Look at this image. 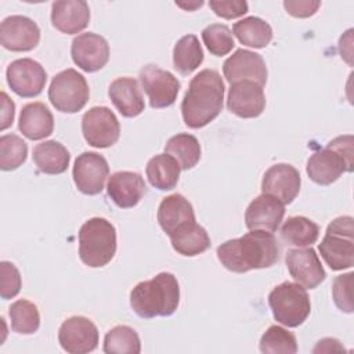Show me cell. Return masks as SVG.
<instances>
[{"mask_svg":"<svg viewBox=\"0 0 354 354\" xmlns=\"http://www.w3.org/2000/svg\"><path fill=\"white\" fill-rule=\"evenodd\" d=\"M28 156L26 142L17 134H3L0 137V169L11 171L22 166Z\"/></svg>","mask_w":354,"mask_h":354,"instance_id":"36","label":"cell"},{"mask_svg":"<svg viewBox=\"0 0 354 354\" xmlns=\"http://www.w3.org/2000/svg\"><path fill=\"white\" fill-rule=\"evenodd\" d=\"M180 303V285L171 272H159L137 283L130 292V306L141 318L170 317Z\"/></svg>","mask_w":354,"mask_h":354,"instance_id":"3","label":"cell"},{"mask_svg":"<svg viewBox=\"0 0 354 354\" xmlns=\"http://www.w3.org/2000/svg\"><path fill=\"white\" fill-rule=\"evenodd\" d=\"M33 162L44 174H61L71 162L69 151L58 141L48 140L37 144L33 148Z\"/></svg>","mask_w":354,"mask_h":354,"instance_id":"26","label":"cell"},{"mask_svg":"<svg viewBox=\"0 0 354 354\" xmlns=\"http://www.w3.org/2000/svg\"><path fill=\"white\" fill-rule=\"evenodd\" d=\"M6 77L11 91L22 98L37 97L47 83V72L32 58L12 61L7 66Z\"/></svg>","mask_w":354,"mask_h":354,"instance_id":"11","label":"cell"},{"mask_svg":"<svg viewBox=\"0 0 354 354\" xmlns=\"http://www.w3.org/2000/svg\"><path fill=\"white\" fill-rule=\"evenodd\" d=\"M90 97L86 77L69 68L57 73L48 87L51 105L64 113H76L84 108Z\"/></svg>","mask_w":354,"mask_h":354,"instance_id":"8","label":"cell"},{"mask_svg":"<svg viewBox=\"0 0 354 354\" xmlns=\"http://www.w3.org/2000/svg\"><path fill=\"white\" fill-rule=\"evenodd\" d=\"M15 115V104L14 101L7 95L6 91H1V130L8 129L14 122Z\"/></svg>","mask_w":354,"mask_h":354,"instance_id":"42","label":"cell"},{"mask_svg":"<svg viewBox=\"0 0 354 354\" xmlns=\"http://www.w3.org/2000/svg\"><path fill=\"white\" fill-rule=\"evenodd\" d=\"M169 238L173 249L187 257L198 256L210 248V238L207 231L196 221L181 227Z\"/></svg>","mask_w":354,"mask_h":354,"instance_id":"28","label":"cell"},{"mask_svg":"<svg viewBox=\"0 0 354 354\" xmlns=\"http://www.w3.org/2000/svg\"><path fill=\"white\" fill-rule=\"evenodd\" d=\"M145 192L147 185L140 173L122 170L111 174L108 178L106 194L120 209L134 207Z\"/></svg>","mask_w":354,"mask_h":354,"instance_id":"21","label":"cell"},{"mask_svg":"<svg viewBox=\"0 0 354 354\" xmlns=\"http://www.w3.org/2000/svg\"><path fill=\"white\" fill-rule=\"evenodd\" d=\"M165 152L178 162L181 170H189L199 162L202 149L195 136L180 133L167 140Z\"/></svg>","mask_w":354,"mask_h":354,"instance_id":"32","label":"cell"},{"mask_svg":"<svg viewBox=\"0 0 354 354\" xmlns=\"http://www.w3.org/2000/svg\"><path fill=\"white\" fill-rule=\"evenodd\" d=\"M40 41L37 24L25 15H11L0 25V43L6 50L24 53L33 50Z\"/></svg>","mask_w":354,"mask_h":354,"instance_id":"16","label":"cell"},{"mask_svg":"<svg viewBox=\"0 0 354 354\" xmlns=\"http://www.w3.org/2000/svg\"><path fill=\"white\" fill-rule=\"evenodd\" d=\"M195 221L194 207L181 194H171L162 199L158 207V223L166 235L170 236L181 227Z\"/></svg>","mask_w":354,"mask_h":354,"instance_id":"23","label":"cell"},{"mask_svg":"<svg viewBox=\"0 0 354 354\" xmlns=\"http://www.w3.org/2000/svg\"><path fill=\"white\" fill-rule=\"evenodd\" d=\"M259 347L264 354H295L297 353V340L288 329L271 325L263 333Z\"/></svg>","mask_w":354,"mask_h":354,"instance_id":"35","label":"cell"},{"mask_svg":"<svg viewBox=\"0 0 354 354\" xmlns=\"http://www.w3.org/2000/svg\"><path fill=\"white\" fill-rule=\"evenodd\" d=\"M209 7L217 17L224 19H234L248 12V3L245 0H212Z\"/></svg>","mask_w":354,"mask_h":354,"instance_id":"40","label":"cell"},{"mask_svg":"<svg viewBox=\"0 0 354 354\" xmlns=\"http://www.w3.org/2000/svg\"><path fill=\"white\" fill-rule=\"evenodd\" d=\"M268 304L274 319L288 328L301 325L311 311V303L306 288L289 281L277 285L270 292Z\"/></svg>","mask_w":354,"mask_h":354,"instance_id":"7","label":"cell"},{"mask_svg":"<svg viewBox=\"0 0 354 354\" xmlns=\"http://www.w3.org/2000/svg\"><path fill=\"white\" fill-rule=\"evenodd\" d=\"M223 73L230 84L250 80L260 86L267 83V66L263 57L254 51L238 48L223 64Z\"/></svg>","mask_w":354,"mask_h":354,"instance_id":"14","label":"cell"},{"mask_svg":"<svg viewBox=\"0 0 354 354\" xmlns=\"http://www.w3.org/2000/svg\"><path fill=\"white\" fill-rule=\"evenodd\" d=\"M0 274H1V288L0 296L3 300H8L15 297L22 286L21 274L15 264L11 261H1L0 263Z\"/></svg>","mask_w":354,"mask_h":354,"instance_id":"39","label":"cell"},{"mask_svg":"<svg viewBox=\"0 0 354 354\" xmlns=\"http://www.w3.org/2000/svg\"><path fill=\"white\" fill-rule=\"evenodd\" d=\"M82 133L88 145L108 148L119 140L120 124L109 108L93 106L82 118Z\"/></svg>","mask_w":354,"mask_h":354,"instance_id":"10","label":"cell"},{"mask_svg":"<svg viewBox=\"0 0 354 354\" xmlns=\"http://www.w3.org/2000/svg\"><path fill=\"white\" fill-rule=\"evenodd\" d=\"M319 227L304 216L288 217L281 227V238L286 245L296 248H307L317 242Z\"/></svg>","mask_w":354,"mask_h":354,"instance_id":"30","label":"cell"},{"mask_svg":"<svg viewBox=\"0 0 354 354\" xmlns=\"http://www.w3.org/2000/svg\"><path fill=\"white\" fill-rule=\"evenodd\" d=\"M203 62V50L195 35H185L173 48V65L184 76L192 73Z\"/></svg>","mask_w":354,"mask_h":354,"instance_id":"31","label":"cell"},{"mask_svg":"<svg viewBox=\"0 0 354 354\" xmlns=\"http://www.w3.org/2000/svg\"><path fill=\"white\" fill-rule=\"evenodd\" d=\"M321 257L333 271L351 268L354 264V228L351 216L332 220L318 245Z\"/></svg>","mask_w":354,"mask_h":354,"instance_id":"6","label":"cell"},{"mask_svg":"<svg viewBox=\"0 0 354 354\" xmlns=\"http://www.w3.org/2000/svg\"><path fill=\"white\" fill-rule=\"evenodd\" d=\"M51 24L61 33L75 35L90 24V8L83 0H58L51 6Z\"/></svg>","mask_w":354,"mask_h":354,"instance_id":"22","label":"cell"},{"mask_svg":"<svg viewBox=\"0 0 354 354\" xmlns=\"http://www.w3.org/2000/svg\"><path fill=\"white\" fill-rule=\"evenodd\" d=\"M321 6L318 0H299V1H283V7L288 14L295 18H308L313 17Z\"/></svg>","mask_w":354,"mask_h":354,"instance_id":"41","label":"cell"},{"mask_svg":"<svg viewBox=\"0 0 354 354\" xmlns=\"http://www.w3.org/2000/svg\"><path fill=\"white\" fill-rule=\"evenodd\" d=\"M232 33L243 46L253 48L267 47L274 36L270 24L259 17H246L239 19L234 24Z\"/></svg>","mask_w":354,"mask_h":354,"instance_id":"29","label":"cell"},{"mask_svg":"<svg viewBox=\"0 0 354 354\" xmlns=\"http://www.w3.org/2000/svg\"><path fill=\"white\" fill-rule=\"evenodd\" d=\"M353 272L337 275L332 283V297L336 307L347 314L354 311L353 306Z\"/></svg>","mask_w":354,"mask_h":354,"instance_id":"38","label":"cell"},{"mask_svg":"<svg viewBox=\"0 0 354 354\" xmlns=\"http://www.w3.org/2000/svg\"><path fill=\"white\" fill-rule=\"evenodd\" d=\"M109 174L106 159L97 152H83L73 163V181L76 188L84 195H97L104 189Z\"/></svg>","mask_w":354,"mask_h":354,"instance_id":"13","label":"cell"},{"mask_svg":"<svg viewBox=\"0 0 354 354\" xmlns=\"http://www.w3.org/2000/svg\"><path fill=\"white\" fill-rule=\"evenodd\" d=\"M333 351H344V347L340 344L337 339L324 337L317 342V346L313 348V353H333Z\"/></svg>","mask_w":354,"mask_h":354,"instance_id":"43","label":"cell"},{"mask_svg":"<svg viewBox=\"0 0 354 354\" xmlns=\"http://www.w3.org/2000/svg\"><path fill=\"white\" fill-rule=\"evenodd\" d=\"M100 333L95 324L83 315L66 318L58 329L61 347L71 354L91 353L98 346Z\"/></svg>","mask_w":354,"mask_h":354,"instance_id":"12","label":"cell"},{"mask_svg":"<svg viewBox=\"0 0 354 354\" xmlns=\"http://www.w3.org/2000/svg\"><path fill=\"white\" fill-rule=\"evenodd\" d=\"M227 108L231 113L243 119L260 116L266 108L263 86L250 80L231 84L227 95Z\"/></svg>","mask_w":354,"mask_h":354,"instance_id":"19","label":"cell"},{"mask_svg":"<svg viewBox=\"0 0 354 354\" xmlns=\"http://www.w3.org/2000/svg\"><path fill=\"white\" fill-rule=\"evenodd\" d=\"M116 253V228L102 217L87 220L79 230V257L91 267L106 266Z\"/></svg>","mask_w":354,"mask_h":354,"instance_id":"5","label":"cell"},{"mask_svg":"<svg viewBox=\"0 0 354 354\" xmlns=\"http://www.w3.org/2000/svg\"><path fill=\"white\" fill-rule=\"evenodd\" d=\"M71 55L73 62L84 72H97L102 69L109 59V44L98 33H80L72 40Z\"/></svg>","mask_w":354,"mask_h":354,"instance_id":"15","label":"cell"},{"mask_svg":"<svg viewBox=\"0 0 354 354\" xmlns=\"http://www.w3.org/2000/svg\"><path fill=\"white\" fill-rule=\"evenodd\" d=\"M285 205L277 198L261 194L256 196L245 212V224L248 230H263L275 232L283 220Z\"/></svg>","mask_w":354,"mask_h":354,"instance_id":"20","label":"cell"},{"mask_svg":"<svg viewBox=\"0 0 354 354\" xmlns=\"http://www.w3.org/2000/svg\"><path fill=\"white\" fill-rule=\"evenodd\" d=\"M285 263L290 277L306 289L317 288L326 278L321 260L311 246L289 249Z\"/></svg>","mask_w":354,"mask_h":354,"instance_id":"17","label":"cell"},{"mask_svg":"<svg viewBox=\"0 0 354 354\" xmlns=\"http://www.w3.org/2000/svg\"><path fill=\"white\" fill-rule=\"evenodd\" d=\"M108 95L113 106L124 118H136L145 108L138 82L134 77L124 76L115 79L109 84Z\"/></svg>","mask_w":354,"mask_h":354,"instance_id":"24","label":"cell"},{"mask_svg":"<svg viewBox=\"0 0 354 354\" xmlns=\"http://www.w3.org/2000/svg\"><path fill=\"white\" fill-rule=\"evenodd\" d=\"M138 77L151 108H167L176 102L181 84L171 72L148 64L140 69Z\"/></svg>","mask_w":354,"mask_h":354,"instance_id":"9","label":"cell"},{"mask_svg":"<svg viewBox=\"0 0 354 354\" xmlns=\"http://www.w3.org/2000/svg\"><path fill=\"white\" fill-rule=\"evenodd\" d=\"M140 351L138 333L127 325H118L109 329L104 337V353L106 354H138Z\"/></svg>","mask_w":354,"mask_h":354,"instance_id":"33","label":"cell"},{"mask_svg":"<svg viewBox=\"0 0 354 354\" xmlns=\"http://www.w3.org/2000/svg\"><path fill=\"white\" fill-rule=\"evenodd\" d=\"M18 129L28 140L37 141L53 134L54 118L43 102H29L22 106Z\"/></svg>","mask_w":354,"mask_h":354,"instance_id":"25","label":"cell"},{"mask_svg":"<svg viewBox=\"0 0 354 354\" xmlns=\"http://www.w3.org/2000/svg\"><path fill=\"white\" fill-rule=\"evenodd\" d=\"M301 178L299 170L289 163H277L266 170L261 180V192L289 205L299 195Z\"/></svg>","mask_w":354,"mask_h":354,"instance_id":"18","label":"cell"},{"mask_svg":"<svg viewBox=\"0 0 354 354\" xmlns=\"http://www.w3.org/2000/svg\"><path fill=\"white\" fill-rule=\"evenodd\" d=\"M224 82L214 69H203L192 77L181 102V115L189 129H201L223 111Z\"/></svg>","mask_w":354,"mask_h":354,"instance_id":"2","label":"cell"},{"mask_svg":"<svg viewBox=\"0 0 354 354\" xmlns=\"http://www.w3.org/2000/svg\"><path fill=\"white\" fill-rule=\"evenodd\" d=\"M206 48L216 57L227 55L235 46L231 29L224 24H212L202 30Z\"/></svg>","mask_w":354,"mask_h":354,"instance_id":"37","label":"cell"},{"mask_svg":"<svg viewBox=\"0 0 354 354\" xmlns=\"http://www.w3.org/2000/svg\"><path fill=\"white\" fill-rule=\"evenodd\" d=\"M181 167L178 162L169 153L152 156L145 167V174L149 184L160 191L173 189L180 178Z\"/></svg>","mask_w":354,"mask_h":354,"instance_id":"27","label":"cell"},{"mask_svg":"<svg viewBox=\"0 0 354 354\" xmlns=\"http://www.w3.org/2000/svg\"><path fill=\"white\" fill-rule=\"evenodd\" d=\"M11 329L21 335H33L40 326V314L32 301L19 299L8 308Z\"/></svg>","mask_w":354,"mask_h":354,"instance_id":"34","label":"cell"},{"mask_svg":"<svg viewBox=\"0 0 354 354\" xmlns=\"http://www.w3.org/2000/svg\"><path fill=\"white\" fill-rule=\"evenodd\" d=\"M353 136H339L308 158L306 166L307 176L318 185H330L343 173L353 171Z\"/></svg>","mask_w":354,"mask_h":354,"instance_id":"4","label":"cell"},{"mask_svg":"<svg viewBox=\"0 0 354 354\" xmlns=\"http://www.w3.org/2000/svg\"><path fill=\"white\" fill-rule=\"evenodd\" d=\"M217 259L228 271L243 274L274 266L279 260V246L272 232L252 230L217 248Z\"/></svg>","mask_w":354,"mask_h":354,"instance_id":"1","label":"cell"},{"mask_svg":"<svg viewBox=\"0 0 354 354\" xmlns=\"http://www.w3.org/2000/svg\"><path fill=\"white\" fill-rule=\"evenodd\" d=\"M351 33H353V29H348L340 37V41H339V48H342L340 55H342V58H344L348 62V65H353V61H351V54H353V51H351V43H353Z\"/></svg>","mask_w":354,"mask_h":354,"instance_id":"44","label":"cell"},{"mask_svg":"<svg viewBox=\"0 0 354 354\" xmlns=\"http://www.w3.org/2000/svg\"><path fill=\"white\" fill-rule=\"evenodd\" d=\"M176 6L184 8V10H188V11H194L199 7L203 6V1H195V3H180V1H176Z\"/></svg>","mask_w":354,"mask_h":354,"instance_id":"45","label":"cell"}]
</instances>
